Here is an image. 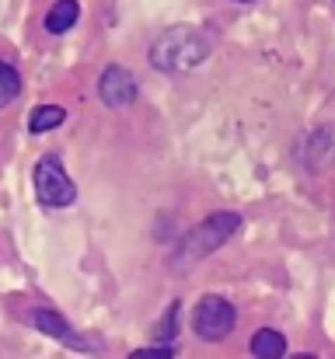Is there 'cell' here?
Wrapping results in <instances>:
<instances>
[{"label": "cell", "mask_w": 335, "mask_h": 359, "mask_svg": "<svg viewBox=\"0 0 335 359\" xmlns=\"http://www.w3.org/2000/svg\"><path fill=\"white\" fill-rule=\"evenodd\" d=\"M210 49H214V39L203 28L175 25L164 35L154 39V46H150V67L154 70H164V74H185V70H196L210 56Z\"/></svg>", "instance_id": "1"}, {"label": "cell", "mask_w": 335, "mask_h": 359, "mask_svg": "<svg viewBox=\"0 0 335 359\" xmlns=\"http://www.w3.org/2000/svg\"><path fill=\"white\" fill-rule=\"evenodd\" d=\"M237 227H241V217H237V213H210L203 224H196V227L182 238L175 258H171V269L185 272V269L206 262L214 251H221L223 244L237 234Z\"/></svg>", "instance_id": "2"}, {"label": "cell", "mask_w": 335, "mask_h": 359, "mask_svg": "<svg viewBox=\"0 0 335 359\" xmlns=\"http://www.w3.org/2000/svg\"><path fill=\"white\" fill-rule=\"evenodd\" d=\"M35 196H39V203L42 206H53V210H63V206H70L74 199H77V185L70 182V175L63 171V164H60V157L56 154H46V157H39V164H35Z\"/></svg>", "instance_id": "3"}, {"label": "cell", "mask_w": 335, "mask_h": 359, "mask_svg": "<svg viewBox=\"0 0 335 359\" xmlns=\"http://www.w3.org/2000/svg\"><path fill=\"white\" fill-rule=\"evenodd\" d=\"M237 325V311L230 300H223L217 293L203 297L192 311V332L203 339V342H223Z\"/></svg>", "instance_id": "4"}, {"label": "cell", "mask_w": 335, "mask_h": 359, "mask_svg": "<svg viewBox=\"0 0 335 359\" xmlns=\"http://www.w3.org/2000/svg\"><path fill=\"white\" fill-rule=\"evenodd\" d=\"M28 321H32L42 335H49V339H56V342H63V346H70V349H77V353H98V349H102L95 339L77 335V332H74L56 311H49V307H35V311L28 314Z\"/></svg>", "instance_id": "5"}, {"label": "cell", "mask_w": 335, "mask_h": 359, "mask_svg": "<svg viewBox=\"0 0 335 359\" xmlns=\"http://www.w3.org/2000/svg\"><path fill=\"white\" fill-rule=\"evenodd\" d=\"M98 95H102V102H105L109 109H129V105L136 102V95H140V84H136V77H133L126 67L112 63V67L102 70Z\"/></svg>", "instance_id": "6"}, {"label": "cell", "mask_w": 335, "mask_h": 359, "mask_svg": "<svg viewBox=\"0 0 335 359\" xmlns=\"http://www.w3.org/2000/svg\"><path fill=\"white\" fill-rule=\"evenodd\" d=\"M251 356L255 359H283L287 356V339L276 332V328H258L251 335Z\"/></svg>", "instance_id": "7"}, {"label": "cell", "mask_w": 335, "mask_h": 359, "mask_svg": "<svg viewBox=\"0 0 335 359\" xmlns=\"http://www.w3.org/2000/svg\"><path fill=\"white\" fill-rule=\"evenodd\" d=\"M77 18H81V4L77 0H56L49 7V14H46V32H53V35L70 32L77 25Z\"/></svg>", "instance_id": "8"}, {"label": "cell", "mask_w": 335, "mask_h": 359, "mask_svg": "<svg viewBox=\"0 0 335 359\" xmlns=\"http://www.w3.org/2000/svg\"><path fill=\"white\" fill-rule=\"evenodd\" d=\"M63 119H67V112H63L60 105H39V109L28 116V129H32V133H49V129L63 126Z\"/></svg>", "instance_id": "9"}, {"label": "cell", "mask_w": 335, "mask_h": 359, "mask_svg": "<svg viewBox=\"0 0 335 359\" xmlns=\"http://www.w3.org/2000/svg\"><path fill=\"white\" fill-rule=\"evenodd\" d=\"M18 95H21V74L0 60V109H7Z\"/></svg>", "instance_id": "10"}, {"label": "cell", "mask_w": 335, "mask_h": 359, "mask_svg": "<svg viewBox=\"0 0 335 359\" xmlns=\"http://www.w3.org/2000/svg\"><path fill=\"white\" fill-rule=\"evenodd\" d=\"M161 342H171L175 335H178V304H171L168 307V314L161 318V325H157V332H154Z\"/></svg>", "instance_id": "11"}, {"label": "cell", "mask_w": 335, "mask_h": 359, "mask_svg": "<svg viewBox=\"0 0 335 359\" xmlns=\"http://www.w3.org/2000/svg\"><path fill=\"white\" fill-rule=\"evenodd\" d=\"M129 359H175V349L171 346H150V349L129 353Z\"/></svg>", "instance_id": "12"}, {"label": "cell", "mask_w": 335, "mask_h": 359, "mask_svg": "<svg viewBox=\"0 0 335 359\" xmlns=\"http://www.w3.org/2000/svg\"><path fill=\"white\" fill-rule=\"evenodd\" d=\"M290 359H318V356H308V353H301V356H290Z\"/></svg>", "instance_id": "13"}, {"label": "cell", "mask_w": 335, "mask_h": 359, "mask_svg": "<svg viewBox=\"0 0 335 359\" xmlns=\"http://www.w3.org/2000/svg\"><path fill=\"white\" fill-rule=\"evenodd\" d=\"M237 4H255V0H237Z\"/></svg>", "instance_id": "14"}]
</instances>
